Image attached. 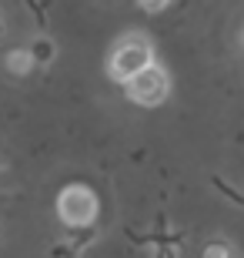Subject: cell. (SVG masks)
<instances>
[{
    "mask_svg": "<svg viewBox=\"0 0 244 258\" xmlns=\"http://www.w3.org/2000/svg\"><path fill=\"white\" fill-rule=\"evenodd\" d=\"M168 74L160 71V67L147 64L144 71H137L134 77H127V94H131V101H137V104L144 107H154L160 104L164 97H168Z\"/></svg>",
    "mask_w": 244,
    "mask_h": 258,
    "instance_id": "obj_1",
    "label": "cell"
},
{
    "mask_svg": "<svg viewBox=\"0 0 244 258\" xmlns=\"http://www.w3.org/2000/svg\"><path fill=\"white\" fill-rule=\"evenodd\" d=\"M57 211L70 228H87L97 215V198L87 188H67L57 201Z\"/></svg>",
    "mask_w": 244,
    "mask_h": 258,
    "instance_id": "obj_2",
    "label": "cell"
},
{
    "mask_svg": "<svg viewBox=\"0 0 244 258\" xmlns=\"http://www.w3.org/2000/svg\"><path fill=\"white\" fill-rule=\"evenodd\" d=\"M147 64H150V47L147 44H141V40H124L121 47L111 54V77L127 81V77H134L137 71H144Z\"/></svg>",
    "mask_w": 244,
    "mask_h": 258,
    "instance_id": "obj_3",
    "label": "cell"
},
{
    "mask_svg": "<svg viewBox=\"0 0 244 258\" xmlns=\"http://www.w3.org/2000/svg\"><path fill=\"white\" fill-rule=\"evenodd\" d=\"M30 67H34L30 50H10V54H7V71H10V74H27Z\"/></svg>",
    "mask_w": 244,
    "mask_h": 258,
    "instance_id": "obj_4",
    "label": "cell"
},
{
    "mask_svg": "<svg viewBox=\"0 0 244 258\" xmlns=\"http://www.w3.org/2000/svg\"><path fill=\"white\" fill-rule=\"evenodd\" d=\"M30 57H34V64H47V60L54 57V44H47V40H37V44L30 47Z\"/></svg>",
    "mask_w": 244,
    "mask_h": 258,
    "instance_id": "obj_5",
    "label": "cell"
},
{
    "mask_svg": "<svg viewBox=\"0 0 244 258\" xmlns=\"http://www.w3.org/2000/svg\"><path fill=\"white\" fill-rule=\"evenodd\" d=\"M204 258H231V251H227V245H221V241H211Z\"/></svg>",
    "mask_w": 244,
    "mask_h": 258,
    "instance_id": "obj_6",
    "label": "cell"
},
{
    "mask_svg": "<svg viewBox=\"0 0 244 258\" xmlns=\"http://www.w3.org/2000/svg\"><path fill=\"white\" fill-rule=\"evenodd\" d=\"M137 4H141L144 10H164L168 7V0H137Z\"/></svg>",
    "mask_w": 244,
    "mask_h": 258,
    "instance_id": "obj_7",
    "label": "cell"
}]
</instances>
